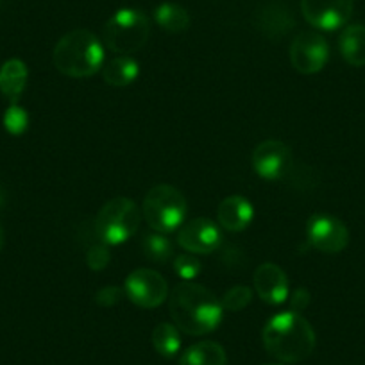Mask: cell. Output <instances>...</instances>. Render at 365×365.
I'll return each instance as SVG.
<instances>
[{
	"mask_svg": "<svg viewBox=\"0 0 365 365\" xmlns=\"http://www.w3.org/2000/svg\"><path fill=\"white\" fill-rule=\"evenodd\" d=\"M2 245H4V230L0 226V249H2Z\"/></svg>",
	"mask_w": 365,
	"mask_h": 365,
	"instance_id": "cell-29",
	"label": "cell"
},
{
	"mask_svg": "<svg viewBox=\"0 0 365 365\" xmlns=\"http://www.w3.org/2000/svg\"><path fill=\"white\" fill-rule=\"evenodd\" d=\"M140 65L129 56H117L103 68V77L111 86H128L138 77Z\"/></svg>",
	"mask_w": 365,
	"mask_h": 365,
	"instance_id": "cell-20",
	"label": "cell"
},
{
	"mask_svg": "<svg viewBox=\"0 0 365 365\" xmlns=\"http://www.w3.org/2000/svg\"><path fill=\"white\" fill-rule=\"evenodd\" d=\"M290 303H292V308H294L292 312H297V314H299V312H303L304 308L310 304V294H308V290L304 289H297L296 292H294L292 301H290Z\"/></svg>",
	"mask_w": 365,
	"mask_h": 365,
	"instance_id": "cell-28",
	"label": "cell"
},
{
	"mask_svg": "<svg viewBox=\"0 0 365 365\" xmlns=\"http://www.w3.org/2000/svg\"><path fill=\"white\" fill-rule=\"evenodd\" d=\"M178 244L192 255H210L222 244L220 227L210 219H194L182 226Z\"/></svg>",
	"mask_w": 365,
	"mask_h": 365,
	"instance_id": "cell-12",
	"label": "cell"
},
{
	"mask_svg": "<svg viewBox=\"0 0 365 365\" xmlns=\"http://www.w3.org/2000/svg\"><path fill=\"white\" fill-rule=\"evenodd\" d=\"M27 125H29V115L24 108H20L19 104H11L8 108V111L4 113V128L9 135H22L27 131Z\"/></svg>",
	"mask_w": 365,
	"mask_h": 365,
	"instance_id": "cell-23",
	"label": "cell"
},
{
	"mask_svg": "<svg viewBox=\"0 0 365 365\" xmlns=\"http://www.w3.org/2000/svg\"><path fill=\"white\" fill-rule=\"evenodd\" d=\"M354 0H301V11L308 24L321 31H336L349 22Z\"/></svg>",
	"mask_w": 365,
	"mask_h": 365,
	"instance_id": "cell-11",
	"label": "cell"
},
{
	"mask_svg": "<svg viewBox=\"0 0 365 365\" xmlns=\"http://www.w3.org/2000/svg\"><path fill=\"white\" fill-rule=\"evenodd\" d=\"M140 210L131 199L115 197L96 217V235L103 244L120 245L138 231Z\"/></svg>",
	"mask_w": 365,
	"mask_h": 365,
	"instance_id": "cell-5",
	"label": "cell"
},
{
	"mask_svg": "<svg viewBox=\"0 0 365 365\" xmlns=\"http://www.w3.org/2000/svg\"><path fill=\"white\" fill-rule=\"evenodd\" d=\"M154 20L161 29L172 34L185 33L190 27V15L187 9L175 2H161L154 9Z\"/></svg>",
	"mask_w": 365,
	"mask_h": 365,
	"instance_id": "cell-19",
	"label": "cell"
},
{
	"mask_svg": "<svg viewBox=\"0 0 365 365\" xmlns=\"http://www.w3.org/2000/svg\"><path fill=\"white\" fill-rule=\"evenodd\" d=\"M150 26L140 9H118L104 26V43L111 52L129 56L140 51L149 40Z\"/></svg>",
	"mask_w": 365,
	"mask_h": 365,
	"instance_id": "cell-4",
	"label": "cell"
},
{
	"mask_svg": "<svg viewBox=\"0 0 365 365\" xmlns=\"http://www.w3.org/2000/svg\"><path fill=\"white\" fill-rule=\"evenodd\" d=\"M124 294V289H118V287H104L96 294V303L101 307H115L117 303H120Z\"/></svg>",
	"mask_w": 365,
	"mask_h": 365,
	"instance_id": "cell-27",
	"label": "cell"
},
{
	"mask_svg": "<svg viewBox=\"0 0 365 365\" xmlns=\"http://www.w3.org/2000/svg\"><path fill=\"white\" fill-rule=\"evenodd\" d=\"M255 290L262 301L269 304H282L289 297V278L276 263H262L256 269Z\"/></svg>",
	"mask_w": 365,
	"mask_h": 365,
	"instance_id": "cell-13",
	"label": "cell"
},
{
	"mask_svg": "<svg viewBox=\"0 0 365 365\" xmlns=\"http://www.w3.org/2000/svg\"><path fill=\"white\" fill-rule=\"evenodd\" d=\"M227 356L226 351L220 344L210 342H197L194 346L188 347L185 353H182L181 361L179 365H226Z\"/></svg>",
	"mask_w": 365,
	"mask_h": 365,
	"instance_id": "cell-18",
	"label": "cell"
},
{
	"mask_svg": "<svg viewBox=\"0 0 365 365\" xmlns=\"http://www.w3.org/2000/svg\"><path fill=\"white\" fill-rule=\"evenodd\" d=\"M329 58V45L314 31H303L290 45V63L297 72L310 76L324 68Z\"/></svg>",
	"mask_w": 365,
	"mask_h": 365,
	"instance_id": "cell-9",
	"label": "cell"
},
{
	"mask_svg": "<svg viewBox=\"0 0 365 365\" xmlns=\"http://www.w3.org/2000/svg\"><path fill=\"white\" fill-rule=\"evenodd\" d=\"M111 262V256L110 251H108V245L106 244H96L91 245L86 252V263L91 270H104L108 267V263Z\"/></svg>",
	"mask_w": 365,
	"mask_h": 365,
	"instance_id": "cell-26",
	"label": "cell"
},
{
	"mask_svg": "<svg viewBox=\"0 0 365 365\" xmlns=\"http://www.w3.org/2000/svg\"><path fill=\"white\" fill-rule=\"evenodd\" d=\"M174 270L179 278L185 279V282H192L201 274V262L195 255L187 252V255H179L174 259Z\"/></svg>",
	"mask_w": 365,
	"mask_h": 365,
	"instance_id": "cell-25",
	"label": "cell"
},
{
	"mask_svg": "<svg viewBox=\"0 0 365 365\" xmlns=\"http://www.w3.org/2000/svg\"><path fill=\"white\" fill-rule=\"evenodd\" d=\"M153 346L161 356L172 358L181 349V335L179 328L170 322H161L153 331Z\"/></svg>",
	"mask_w": 365,
	"mask_h": 365,
	"instance_id": "cell-21",
	"label": "cell"
},
{
	"mask_svg": "<svg viewBox=\"0 0 365 365\" xmlns=\"http://www.w3.org/2000/svg\"><path fill=\"white\" fill-rule=\"evenodd\" d=\"M219 222L227 231H244L255 217L252 205L244 195H230L224 199L217 210Z\"/></svg>",
	"mask_w": 365,
	"mask_h": 365,
	"instance_id": "cell-15",
	"label": "cell"
},
{
	"mask_svg": "<svg viewBox=\"0 0 365 365\" xmlns=\"http://www.w3.org/2000/svg\"><path fill=\"white\" fill-rule=\"evenodd\" d=\"M147 224L158 233H172L187 217V201L178 188L156 185L147 192L142 206Z\"/></svg>",
	"mask_w": 365,
	"mask_h": 365,
	"instance_id": "cell-6",
	"label": "cell"
},
{
	"mask_svg": "<svg viewBox=\"0 0 365 365\" xmlns=\"http://www.w3.org/2000/svg\"><path fill=\"white\" fill-rule=\"evenodd\" d=\"M168 310L174 324L188 335H206L222 321V303L202 285L179 283L168 297Z\"/></svg>",
	"mask_w": 365,
	"mask_h": 365,
	"instance_id": "cell-1",
	"label": "cell"
},
{
	"mask_svg": "<svg viewBox=\"0 0 365 365\" xmlns=\"http://www.w3.org/2000/svg\"><path fill=\"white\" fill-rule=\"evenodd\" d=\"M124 292L136 307L156 308L168 297V285L156 270L136 269L125 278Z\"/></svg>",
	"mask_w": 365,
	"mask_h": 365,
	"instance_id": "cell-7",
	"label": "cell"
},
{
	"mask_svg": "<svg viewBox=\"0 0 365 365\" xmlns=\"http://www.w3.org/2000/svg\"><path fill=\"white\" fill-rule=\"evenodd\" d=\"M307 237L317 251L326 255H336L349 244V231L346 224L336 217L324 215V213L314 215L308 220Z\"/></svg>",
	"mask_w": 365,
	"mask_h": 365,
	"instance_id": "cell-10",
	"label": "cell"
},
{
	"mask_svg": "<svg viewBox=\"0 0 365 365\" xmlns=\"http://www.w3.org/2000/svg\"><path fill=\"white\" fill-rule=\"evenodd\" d=\"M263 346L279 361H303L314 353L315 331L310 322L297 312H282L267 321Z\"/></svg>",
	"mask_w": 365,
	"mask_h": 365,
	"instance_id": "cell-2",
	"label": "cell"
},
{
	"mask_svg": "<svg viewBox=\"0 0 365 365\" xmlns=\"http://www.w3.org/2000/svg\"><path fill=\"white\" fill-rule=\"evenodd\" d=\"M27 86V66L20 59H9L0 66V93L11 104H19Z\"/></svg>",
	"mask_w": 365,
	"mask_h": 365,
	"instance_id": "cell-16",
	"label": "cell"
},
{
	"mask_svg": "<svg viewBox=\"0 0 365 365\" xmlns=\"http://www.w3.org/2000/svg\"><path fill=\"white\" fill-rule=\"evenodd\" d=\"M52 61L56 68L65 76L76 79L90 77L103 68V43L97 40L96 34L86 29L70 31L56 43Z\"/></svg>",
	"mask_w": 365,
	"mask_h": 365,
	"instance_id": "cell-3",
	"label": "cell"
},
{
	"mask_svg": "<svg viewBox=\"0 0 365 365\" xmlns=\"http://www.w3.org/2000/svg\"><path fill=\"white\" fill-rule=\"evenodd\" d=\"M142 251L145 258L150 259V262L165 263L174 255V245H172V242L167 237H163V233H153L143 237Z\"/></svg>",
	"mask_w": 365,
	"mask_h": 365,
	"instance_id": "cell-22",
	"label": "cell"
},
{
	"mask_svg": "<svg viewBox=\"0 0 365 365\" xmlns=\"http://www.w3.org/2000/svg\"><path fill=\"white\" fill-rule=\"evenodd\" d=\"M255 27L267 38L278 40L285 36L296 26L292 11L287 6L279 4V0H272L270 4H263L255 13Z\"/></svg>",
	"mask_w": 365,
	"mask_h": 365,
	"instance_id": "cell-14",
	"label": "cell"
},
{
	"mask_svg": "<svg viewBox=\"0 0 365 365\" xmlns=\"http://www.w3.org/2000/svg\"><path fill=\"white\" fill-rule=\"evenodd\" d=\"M252 299V290L245 285H237L233 289L227 290L222 297V308L224 310H230V312H238V310H244Z\"/></svg>",
	"mask_w": 365,
	"mask_h": 365,
	"instance_id": "cell-24",
	"label": "cell"
},
{
	"mask_svg": "<svg viewBox=\"0 0 365 365\" xmlns=\"http://www.w3.org/2000/svg\"><path fill=\"white\" fill-rule=\"evenodd\" d=\"M339 48L342 58L353 66L365 65V26L354 24L342 31L339 40Z\"/></svg>",
	"mask_w": 365,
	"mask_h": 365,
	"instance_id": "cell-17",
	"label": "cell"
},
{
	"mask_svg": "<svg viewBox=\"0 0 365 365\" xmlns=\"http://www.w3.org/2000/svg\"><path fill=\"white\" fill-rule=\"evenodd\" d=\"M292 167V150L279 140H265L252 153V168L267 181H282L289 178Z\"/></svg>",
	"mask_w": 365,
	"mask_h": 365,
	"instance_id": "cell-8",
	"label": "cell"
},
{
	"mask_svg": "<svg viewBox=\"0 0 365 365\" xmlns=\"http://www.w3.org/2000/svg\"><path fill=\"white\" fill-rule=\"evenodd\" d=\"M276 365H283V364H276Z\"/></svg>",
	"mask_w": 365,
	"mask_h": 365,
	"instance_id": "cell-30",
	"label": "cell"
}]
</instances>
